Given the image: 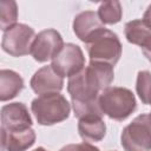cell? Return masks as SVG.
<instances>
[{"instance_id": "cell-6", "label": "cell", "mask_w": 151, "mask_h": 151, "mask_svg": "<svg viewBox=\"0 0 151 151\" xmlns=\"http://www.w3.org/2000/svg\"><path fill=\"white\" fill-rule=\"evenodd\" d=\"M35 35L34 29L28 25L15 24L13 27L4 32L1 47L12 57L27 55L31 53Z\"/></svg>"}, {"instance_id": "cell-23", "label": "cell", "mask_w": 151, "mask_h": 151, "mask_svg": "<svg viewBox=\"0 0 151 151\" xmlns=\"http://www.w3.org/2000/svg\"><path fill=\"white\" fill-rule=\"evenodd\" d=\"M111 151H116V150H111Z\"/></svg>"}, {"instance_id": "cell-10", "label": "cell", "mask_w": 151, "mask_h": 151, "mask_svg": "<svg viewBox=\"0 0 151 151\" xmlns=\"http://www.w3.org/2000/svg\"><path fill=\"white\" fill-rule=\"evenodd\" d=\"M31 88L34 93L42 96L48 93H60L64 87V78L60 77L51 65L39 68L29 81Z\"/></svg>"}, {"instance_id": "cell-15", "label": "cell", "mask_w": 151, "mask_h": 151, "mask_svg": "<svg viewBox=\"0 0 151 151\" xmlns=\"http://www.w3.org/2000/svg\"><path fill=\"white\" fill-rule=\"evenodd\" d=\"M124 33L129 42L140 46L143 40L151 33V29L144 24L142 19H134L125 24Z\"/></svg>"}, {"instance_id": "cell-1", "label": "cell", "mask_w": 151, "mask_h": 151, "mask_svg": "<svg viewBox=\"0 0 151 151\" xmlns=\"http://www.w3.org/2000/svg\"><path fill=\"white\" fill-rule=\"evenodd\" d=\"M113 79V66L100 61H90L79 73L68 78L67 92L72 104L97 103L100 93L110 87Z\"/></svg>"}, {"instance_id": "cell-3", "label": "cell", "mask_w": 151, "mask_h": 151, "mask_svg": "<svg viewBox=\"0 0 151 151\" xmlns=\"http://www.w3.org/2000/svg\"><path fill=\"white\" fill-rule=\"evenodd\" d=\"M31 110L38 124L50 126L66 120L70 117L71 105L63 94L48 93L34 98Z\"/></svg>"}, {"instance_id": "cell-12", "label": "cell", "mask_w": 151, "mask_h": 151, "mask_svg": "<svg viewBox=\"0 0 151 151\" xmlns=\"http://www.w3.org/2000/svg\"><path fill=\"white\" fill-rule=\"evenodd\" d=\"M0 131L4 151H26L35 143L37 136L32 127L21 131Z\"/></svg>"}, {"instance_id": "cell-2", "label": "cell", "mask_w": 151, "mask_h": 151, "mask_svg": "<svg viewBox=\"0 0 151 151\" xmlns=\"http://www.w3.org/2000/svg\"><path fill=\"white\" fill-rule=\"evenodd\" d=\"M103 114L118 122L129 118L137 109L136 97L131 90L119 86H110L105 88L98 99Z\"/></svg>"}, {"instance_id": "cell-17", "label": "cell", "mask_w": 151, "mask_h": 151, "mask_svg": "<svg viewBox=\"0 0 151 151\" xmlns=\"http://www.w3.org/2000/svg\"><path fill=\"white\" fill-rule=\"evenodd\" d=\"M18 6L15 1L2 0L0 2V28L5 32L17 24Z\"/></svg>"}, {"instance_id": "cell-9", "label": "cell", "mask_w": 151, "mask_h": 151, "mask_svg": "<svg viewBox=\"0 0 151 151\" xmlns=\"http://www.w3.org/2000/svg\"><path fill=\"white\" fill-rule=\"evenodd\" d=\"M33 122L25 104L9 103L1 107V129L4 131H21L32 126Z\"/></svg>"}, {"instance_id": "cell-16", "label": "cell", "mask_w": 151, "mask_h": 151, "mask_svg": "<svg viewBox=\"0 0 151 151\" xmlns=\"http://www.w3.org/2000/svg\"><path fill=\"white\" fill-rule=\"evenodd\" d=\"M98 17L104 25H114L122 20L123 8L119 1H106L100 4Z\"/></svg>"}, {"instance_id": "cell-11", "label": "cell", "mask_w": 151, "mask_h": 151, "mask_svg": "<svg viewBox=\"0 0 151 151\" xmlns=\"http://www.w3.org/2000/svg\"><path fill=\"white\" fill-rule=\"evenodd\" d=\"M72 27L77 38L86 44L92 35L104 28V24L100 21L98 13L93 11H85L74 17Z\"/></svg>"}, {"instance_id": "cell-8", "label": "cell", "mask_w": 151, "mask_h": 151, "mask_svg": "<svg viewBox=\"0 0 151 151\" xmlns=\"http://www.w3.org/2000/svg\"><path fill=\"white\" fill-rule=\"evenodd\" d=\"M63 37L57 29L47 28L39 32L32 44L31 54L38 63H45L53 59L58 52L64 47Z\"/></svg>"}, {"instance_id": "cell-14", "label": "cell", "mask_w": 151, "mask_h": 151, "mask_svg": "<svg viewBox=\"0 0 151 151\" xmlns=\"http://www.w3.org/2000/svg\"><path fill=\"white\" fill-rule=\"evenodd\" d=\"M25 87L22 77L13 70L0 71V100L7 101L15 98Z\"/></svg>"}, {"instance_id": "cell-21", "label": "cell", "mask_w": 151, "mask_h": 151, "mask_svg": "<svg viewBox=\"0 0 151 151\" xmlns=\"http://www.w3.org/2000/svg\"><path fill=\"white\" fill-rule=\"evenodd\" d=\"M142 20H143L144 24L151 29V4L147 6V8H146V11H145V13H144Z\"/></svg>"}, {"instance_id": "cell-5", "label": "cell", "mask_w": 151, "mask_h": 151, "mask_svg": "<svg viewBox=\"0 0 151 151\" xmlns=\"http://www.w3.org/2000/svg\"><path fill=\"white\" fill-rule=\"evenodd\" d=\"M120 144L125 151H151V114H139L126 125Z\"/></svg>"}, {"instance_id": "cell-22", "label": "cell", "mask_w": 151, "mask_h": 151, "mask_svg": "<svg viewBox=\"0 0 151 151\" xmlns=\"http://www.w3.org/2000/svg\"><path fill=\"white\" fill-rule=\"evenodd\" d=\"M33 151H47V150H45L44 147L40 146V147H38V149H35V150H33Z\"/></svg>"}, {"instance_id": "cell-20", "label": "cell", "mask_w": 151, "mask_h": 151, "mask_svg": "<svg viewBox=\"0 0 151 151\" xmlns=\"http://www.w3.org/2000/svg\"><path fill=\"white\" fill-rule=\"evenodd\" d=\"M140 48L145 58L151 63V33L143 40V42L140 44Z\"/></svg>"}, {"instance_id": "cell-18", "label": "cell", "mask_w": 151, "mask_h": 151, "mask_svg": "<svg viewBox=\"0 0 151 151\" xmlns=\"http://www.w3.org/2000/svg\"><path fill=\"white\" fill-rule=\"evenodd\" d=\"M136 91L145 105H151V72L149 71H139L137 74L136 81Z\"/></svg>"}, {"instance_id": "cell-13", "label": "cell", "mask_w": 151, "mask_h": 151, "mask_svg": "<svg viewBox=\"0 0 151 151\" xmlns=\"http://www.w3.org/2000/svg\"><path fill=\"white\" fill-rule=\"evenodd\" d=\"M78 132L84 142H100L106 134V124L103 119V116L88 114L79 118Z\"/></svg>"}, {"instance_id": "cell-7", "label": "cell", "mask_w": 151, "mask_h": 151, "mask_svg": "<svg viewBox=\"0 0 151 151\" xmlns=\"http://www.w3.org/2000/svg\"><path fill=\"white\" fill-rule=\"evenodd\" d=\"M51 66L60 77L71 78L85 67V57L78 45L67 42L52 59Z\"/></svg>"}, {"instance_id": "cell-19", "label": "cell", "mask_w": 151, "mask_h": 151, "mask_svg": "<svg viewBox=\"0 0 151 151\" xmlns=\"http://www.w3.org/2000/svg\"><path fill=\"white\" fill-rule=\"evenodd\" d=\"M59 151H100L97 146L84 142V143H79V144H68L64 147H61Z\"/></svg>"}, {"instance_id": "cell-4", "label": "cell", "mask_w": 151, "mask_h": 151, "mask_svg": "<svg viewBox=\"0 0 151 151\" xmlns=\"http://www.w3.org/2000/svg\"><path fill=\"white\" fill-rule=\"evenodd\" d=\"M85 45L90 61H100L114 66L122 57L123 47L118 35L105 27L92 35Z\"/></svg>"}]
</instances>
